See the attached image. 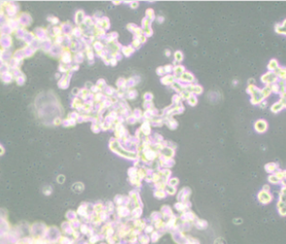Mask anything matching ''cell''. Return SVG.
<instances>
[{
    "label": "cell",
    "instance_id": "1",
    "mask_svg": "<svg viewBox=\"0 0 286 244\" xmlns=\"http://www.w3.org/2000/svg\"><path fill=\"white\" fill-rule=\"evenodd\" d=\"M258 198H259V201H261L262 203H268V202H270V201H272V199H273V197L270 195L267 191H262L261 193H259Z\"/></svg>",
    "mask_w": 286,
    "mask_h": 244
},
{
    "label": "cell",
    "instance_id": "2",
    "mask_svg": "<svg viewBox=\"0 0 286 244\" xmlns=\"http://www.w3.org/2000/svg\"><path fill=\"white\" fill-rule=\"evenodd\" d=\"M267 127H268V124H267V122L263 119L258 120V121L255 123V130L257 131L258 133H264L265 131L267 130Z\"/></svg>",
    "mask_w": 286,
    "mask_h": 244
},
{
    "label": "cell",
    "instance_id": "3",
    "mask_svg": "<svg viewBox=\"0 0 286 244\" xmlns=\"http://www.w3.org/2000/svg\"><path fill=\"white\" fill-rule=\"evenodd\" d=\"M276 81V75L274 73H268L262 77V81L265 83H271Z\"/></svg>",
    "mask_w": 286,
    "mask_h": 244
},
{
    "label": "cell",
    "instance_id": "4",
    "mask_svg": "<svg viewBox=\"0 0 286 244\" xmlns=\"http://www.w3.org/2000/svg\"><path fill=\"white\" fill-rule=\"evenodd\" d=\"M283 108H284V100H281L280 102L275 104V105L272 107V111H273V112H278V111H280Z\"/></svg>",
    "mask_w": 286,
    "mask_h": 244
},
{
    "label": "cell",
    "instance_id": "5",
    "mask_svg": "<svg viewBox=\"0 0 286 244\" xmlns=\"http://www.w3.org/2000/svg\"><path fill=\"white\" fill-rule=\"evenodd\" d=\"M269 69L271 71H274L277 69V61H276V60H275V59L271 60V62H270V64H269Z\"/></svg>",
    "mask_w": 286,
    "mask_h": 244
},
{
    "label": "cell",
    "instance_id": "6",
    "mask_svg": "<svg viewBox=\"0 0 286 244\" xmlns=\"http://www.w3.org/2000/svg\"><path fill=\"white\" fill-rule=\"evenodd\" d=\"M261 92H262V94H263V97L264 98H266L267 97V96H269L270 94H271V92H272V89H271V86H266L264 88V89H263V90H262V91H261Z\"/></svg>",
    "mask_w": 286,
    "mask_h": 244
},
{
    "label": "cell",
    "instance_id": "7",
    "mask_svg": "<svg viewBox=\"0 0 286 244\" xmlns=\"http://www.w3.org/2000/svg\"><path fill=\"white\" fill-rule=\"evenodd\" d=\"M275 168H276V165H275V164L266 165V170H267V172H269V173H273Z\"/></svg>",
    "mask_w": 286,
    "mask_h": 244
},
{
    "label": "cell",
    "instance_id": "8",
    "mask_svg": "<svg viewBox=\"0 0 286 244\" xmlns=\"http://www.w3.org/2000/svg\"><path fill=\"white\" fill-rule=\"evenodd\" d=\"M275 30H276V32L278 33H285V28H284V25H281V26H279V25H276V28H275Z\"/></svg>",
    "mask_w": 286,
    "mask_h": 244
},
{
    "label": "cell",
    "instance_id": "9",
    "mask_svg": "<svg viewBox=\"0 0 286 244\" xmlns=\"http://www.w3.org/2000/svg\"><path fill=\"white\" fill-rule=\"evenodd\" d=\"M269 180L271 181V182H272V183H277L279 179L277 178V177L275 176V174H273V175H271V176L269 177Z\"/></svg>",
    "mask_w": 286,
    "mask_h": 244
},
{
    "label": "cell",
    "instance_id": "10",
    "mask_svg": "<svg viewBox=\"0 0 286 244\" xmlns=\"http://www.w3.org/2000/svg\"><path fill=\"white\" fill-rule=\"evenodd\" d=\"M278 75L280 76L281 79H284V78H285V70L282 69V68L278 69Z\"/></svg>",
    "mask_w": 286,
    "mask_h": 244
},
{
    "label": "cell",
    "instance_id": "11",
    "mask_svg": "<svg viewBox=\"0 0 286 244\" xmlns=\"http://www.w3.org/2000/svg\"><path fill=\"white\" fill-rule=\"evenodd\" d=\"M261 107H262V108H265V107H266V102H264V103L261 104Z\"/></svg>",
    "mask_w": 286,
    "mask_h": 244
}]
</instances>
